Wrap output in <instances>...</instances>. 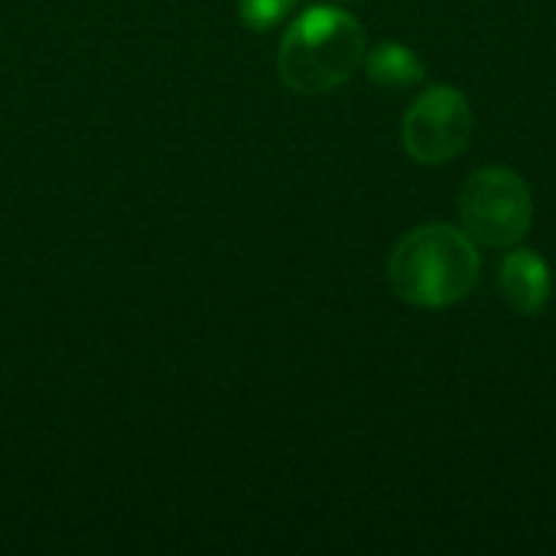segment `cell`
Wrapping results in <instances>:
<instances>
[{
	"instance_id": "6",
	"label": "cell",
	"mask_w": 556,
	"mask_h": 556,
	"mask_svg": "<svg viewBox=\"0 0 556 556\" xmlns=\"http://www.w3.org/2000/svg\"><path fill=\"white\" fill-rule=\"evenodd\" d=\"M365 72L381 88H410L424 81V62L420 55L404 42H381L365 55Z\"/></svg>"
},
{
	"instance_id": "3",
	"label": "cell",
	"mask_w": 556,
	"mask_h": 556,
	"mask_svg": "<svg viewBox=\"0 0 556 556\" xmlns=\"http://www.w3.org/2000/svg\"><path fill=\"white\" fill-rule=\"evenodd\" d=\"M459 218L463 231L476 244L511 248L531 228L534 199L518 173L505 166H485L466 179L459 192Z\"/></svg>"
},
{
	"instance_id": "4",
	"label": "cell",
	"mask_w": 556,
	"mask_h": 556,
	"mask_svg": "<svg viewBox=\"0 0 556 556\" xmlns=\"http://www.w3.org/2000/svg\"><path fill=\"white\" fill-rule=\"evenodd\" d=\"M472 137V108L463 91L450 85H430L407 108L401 124L404 150L424 166H443L456 160Z\"/></svg>"
},
{
	"instance_id": "1",
	"label": "cell",
	"mask_w": 556,
	"mask_h": 556,
	"mask_svg": "<svg viewBox=\"0 0 556 556\" xmlns=\"http://www.w3.org/2000/svg\"><path fill=\"white\" fill-rule=\"evenodd\" d=\"M479 244L456 225L430 222L407 231L388 261L394 293L420 309H443L466 300L479 283Z\"/></svg>"
},
{
	"instance_id": "5",
	"label": "cell",
	"mask_w": 556,
	"mask_h": 556,
	"mask_svg": "<svg viewBox=\"0 0 556 556\" xmlns=\"http://www.w3.org/2000/svg\"><path fill=\"white\" fill-rule=\"evenodd\" d=\"M498 290L505 296V303L521 313V316H534L547 306L551 290H554V277L551 267L541 254L518 248L502 261L498 270Z\"/></svg>"
},
{
	"instance_id": "2",
	"label": "cell",
	"mask_w": 556,
	"mask_h": 556,
	"mask_svg": "<svg viewBox=\"0 0 556 556\" xmlns=\"http://www.w3.org/2000/svg\"><path fill=\"white\" fill-rule=\"evenodd\" d=\"M365 62V29L339 7H313L280 39L277 68L287 88L326 94L345 85Z\"/></svg>"
},
{
	"instance_id": "7",
	"label": "cell",
	"mask_w": 556,
	"mask_h": 556,
	"mask_svg": "<svg viewBox=\"0 0 556 556\" xmlns=\"http://www.w3.org/2000/svg\"><path fill=\"white\" fill-rule=\"evenodd\" d=\"M296 3L300 0H238V13L248 29L264 33V29H274L280 20H287Z\"/></svg>"
}]
</instances>
